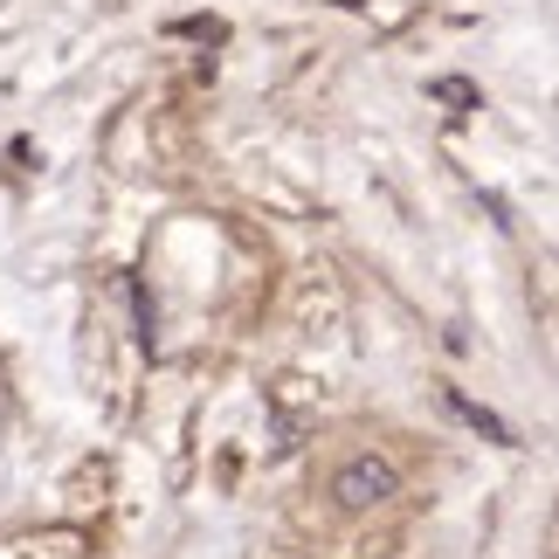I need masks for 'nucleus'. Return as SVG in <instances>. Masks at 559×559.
Masks as SVG:
<instances>
[{
  "mask_svg": "<svg viewBox=\"0 0 559 559\" xmlns=\"http://www.w3.org/2000/svg\"><path fill=\"white\" fill-rule=\"evenodd\" d=\"M386 490H394V469L386 463H353L346 477H338V498L346 504H373V498H386Z\"/></svg>",
  "mask_w": 559,
  "mask_h": 559,
  "instance_id": "obj_1",
  "label": "nucleus"
}]
</instances>
